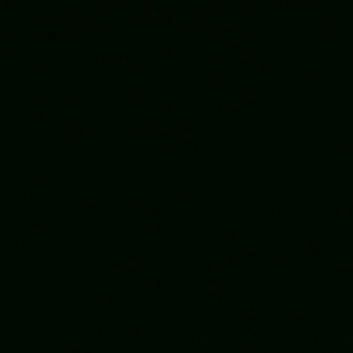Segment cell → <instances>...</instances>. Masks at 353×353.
Listing matches in <instances>:
<instances>
[]
</instances>
